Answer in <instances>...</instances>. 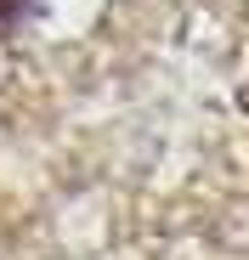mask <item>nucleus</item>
<instances>
[{
	"label": "nucleus",
	"instance_id": "f257e3e1",
	"mask_svg": "<svg viewBox=\"0 0 249 260\" xmlns=\"http://www.w3.org/2000/svg\"><path fill=\"white\" fill-rule=\"evenodd\" d=\"M23 6H28V0H0V23H17Z\"/></svg>",
	"mask_w": 249,
	"mask_h": 260
}]
</instances>
